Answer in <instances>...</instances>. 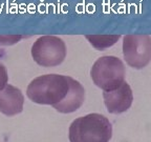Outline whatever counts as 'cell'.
<instances>
[{"label": "cell", "instance_id": "cell-9", "mask_svg": "<svg viewBox=\"0 0 151 142\" xmlns=\"http://www.w3.org/2000/svg\"><path fill=\"white\" fill-rule=\"evenodd\" d=\"M85 37L92 46L99 51H103L114 44L121 38V35H86Z\"/></svg>", "mask_w": 151, "mask_h": 142}, {"label": "cell", "instance_id": "cell-6", "mask_svg": "<svg viewBox=\"0 0 151 142\" xmlns=\"http://www.w3.org/2000/svg\"><path fill=\"white\" fill-rule=\"evenodd\" d=\"M104 103L110 114H122L128 111L133 102V94L126 81L112 91L103 92Z\"/></svg>", "mask_w": 151, "mask_h": 142}, {"label": "cell", "instance_id": "cell-4", "mask_svg": "<svg viewBox=\"0 0 151 142\" xmlns=\"http://www.w3.org/2000/svg\"><path fill=\"white\" fill-rule=\"evenodd\" d=\"M32 57L39 65L52 67L61 64L66 57V44L60 37L41 36L32 45Z\"/></svg>", "mask_w": 151, "mask_h": 142}, {"label": "cell", "instance_id": "cell-11", "mask_svg": "<svg viewBox=\"0 0 151 142\" xmlns=\"http://www.w3.org/2000/svg\"><path fill=\"white\" fill-rule=\"evenodd\" d=\"M22 36L20 35H11V36H0V44H13L18 42Z\"/></svg>", "mask_w": 151, "mask_h": 142}, {"label": "cell", "instance_id": "cell-7", "mask_svg": "<svg viewBox=\"0 0 151 142\" xmlns=\"http://www.w3.org/2000/svg\"><path fill=\"white\" fill-rule=\"evenodd\" d=\"M24 104V95L20 88L7 83L0 91V112L6 116L21 113Z\"/></svg>", "mask_w": 151, "mask_h": 142}, {"label": "cell", "instance_id": "cell-5", "mask_svg": "<svg viewBox=\"0 0 151 142\" xmlns=\"http://www.w3.org/2000/svg\"><path fill=\"white\" fill-rule=\"evenodd\" d=\"M123 55L133 69L141 70L151 61V37L148 35H126L123 38Z\"/></svg>", "mask_w": 151, "mask_h": 142}, {"label": "cell", "instance_id": "cell-8", "mask_svg": "<svg viewBox=\"0 0 151 142\" xmlns=\"http://www.w3.org/2000/svg\"><path fill=\"white\" fill-rule=\"evenodd\" d=\"M85 100V88L78 80L70 78V90L66 98L60 104L56 105L55 109L60 113H73L80 109Z\"/></svg>", "mask_w": 151, "mask_h": 142}, {"label": "cell", "instance_id": "cell-1", "mask_svg": "<svg viewBox=\"0 0 151 142\" xmlns=\"http://www.w3.org/2000/svg\"><path fill=\"white\" fill-rule=\"evenodd\" d=\"M69 76L46 74L34 78L26 88V95L33 102L56 106L66 98L70 90Z\"/></svg>", "mask_w": 151, "mask_h": 142}, {"label": "cell", "instance_id": "cell-2", "mask_svg": "<svg viewBox=\"0 0 151 142\" xmlns=\"http://www.w3.org/2000/svg\"><path fill=\"white\" fill-rule=\"evenodd\" d=\"M111 137L112 124L107 117L99 113L79 117L69 125L70 142H109Z\"/></svg>", "mask_w": 151, "mask_h": 142}, {"label": "cell", "instance_id": "cell-10", "mask_svg": "<svg viewBox=\"0 0 151 142\" xmlns=\"http://www.w3.org/2000/svg\"><path fill=\"white\" fill-rule=\"evenodd\" d=\"M7 81H9V74L6 66L2 62H0V91L4 88V86L7 84Z\"/></svg>", "mask_w": 151, "mask_h": 142}, {"label": "cell", "instance_id": "cell-3", "mask_svg": "<svg viewBox=\"0 0 151 142\" xmlns=\"http://www.w3.org/2000/svg\"><path fill=\"white\" fill-rule=\"evenodd\" d=\"M90 77L103 92L116 90L125 81V66L118 57L102 56L92 64Z\"/></svg>", "mask_w": 151, "mask_h": 142}]
</instances>
